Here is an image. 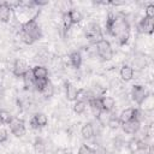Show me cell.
<instances>
[{
	"mask_svg": "<svg viewBox=\"0 0 154 154\" xmlns=\"http://www.w3.org/2000/svg\"><path fill=\"white\" fill-rule=\"evenodd\" d=\"M35 6H45L48 4V0H34Z\"/></svg>",
	"mask_w": 154,
	"mask_h": 154,
	"instance_id": "36",
	"label": "cell"
},
{
	"mask_svg": "<svg viewBox=\"0 0 154 154\" xmlns=\"http://www.w3.org/2000/svg\"><path fill=\"white\" fill-rule=\"evenodd\" d=\"M59 6H60V10H61V14L63 13H69L70 10H72L70 1H61V2H59Z\"/></svg>",
	"mask_w": 154,
	"mask_h": 154,
	"instance_id": "31",
	"label": "cell"
},
{
	"mask_svg": "<svg viewBox=\"0 0 154 154\" xmlns=\"http://www.w3.org/2000/svg\"><path fill=\"white\" fill-rule=\"evenodd\" d=\"M134 69L130 66V65H123L120 67V71H119V75H120V78L125 82H129L134 78Z\"/></svg>",
	"mask_w": 154,
	"mask_h": 154,
	"instance_id": "11",
	"label": "cell"
},
{
	"mask_svg": "<svg viewBox=\"0 0 154 154\" xmlns=\"http://www.w3.org/2000/svg\"><path fill=\"white\" fill-rule=\"evenodd\" d=\"M106 30L109 35L116 37L120 46L125 45L130 37V24L123 14L109 13L106 19Z\"/></svg>",
	"mask_w": 154,
	"mask_h": 154,
	"instance_id": "1",
	"label": "cell"
},
{
	"mask_svg": "<svg viewBox=\"0 0 154 154\" xmlns=\"http://www.w3.org/2000/svg\"><path fill=\"white\" fill-rule=\"evenodd\" d=\"M49 79L48 78H35V83H34V89L37 91H41L47 84H48Z\"/></svg>",
	"mask_w": 154,
	"mask_h": 154,
	"instance_id": "24",
	"label": "cell"
},
{
	"mask_svg": "<svg viewBox=\"0 0 154 154\" xmlns=\"http://www.w3.org/2000/svg\"><path fill=\"white\" fill-rule=\"evenodd\" d=\"M81 135L85 140H90L94 136V126L91 123H85L81 129Z\"/></svg>",
	"mask_w": 154,
	"mask_h": 154,
	"instance_id": "19",
	"label": "cell"
},
{
	"mask_svg": "<svg viewBox=\"0 0 154 154\" xmlns=\"http://www.w3.org/2000/svg\"><path fill=\"white\" fill-rule=\"evenodd\" d=\"M11 16H12V10L7 6L6 1L0 2V22H2V23L10 22Z\"/></svg>",
	"mask_w": 154,
	"mask_h": 154,
	"instance_id": "10",
	"label": "cell"
},
{
	"mask_svg": "<svg viewBox=\"0 0 154 154\" xmlns=\"http://www.w3.org/2000/svg\"><path fill=\"white\" fill-rule=\"evenodd\" d=\"M147 66V59H146V57L143 55V54H136V57H135V59L132 60V69L135 67V69H137V70H143L144 67Z\"/></svg>",
	"mask_w": 154,
	"mask_h": 154,
	"instance_id": "14",
	"label": "cell"
},
{
	"mask_svg": "<svg viewBox=\"0 0 154 154\" xmlns=\"http://www.w3.org/2000/svg\"><path fill=\"white\" fill-rule=\"evenodd\" d=\"M61 18H63V26L65 30H69L73 24H72V20L69 16V13H63L61 14Z\"/></svg>",
	"mask_w": 154,
	"mask_h": 154,
	"instance_id": "29",
	"label": "cell"
},
{
	"mask_svg": "<svg viewBox=\"0 0 154 154\" xmlns=\"http://www.w3.org/2000/svg\"><path fill=\"white\" fill-rule=\"evenodd\" d=\"M137 31L141 34H153L154 31V19L152 18H142L138 23H137Z\"/></svg>",
	"mask_w": 154,
	"mask_h": 154,
	"instance_id": "7",
	"label": "cell"
},
{
	"mask_svg": "<svg viewBox=\"0 0 154 154\" xmlns=\"http://www.w3.org/2000/svg\"><path fill=\"white\" fill-rule=\"evenodd\" d=\"M23 81H24V85L26 89H31L34 88V83H35V77L32 73V69H29L25 75L23 76Z\"/></svg>",
	"mask_w": 154,
	"mask_h": 154,
	"instance_id": "20",
	"label": "cell"
},
{
	"mask_svg": "<svg viewBox=\"0 0 154 154\" xmlns=\"http://www.w3.org/2000/svg\"><path fill=\"white\" fill-rule=\"evenodd\" d=\"M88 105L91 108L94 116H97L102 111V103H101V97H91L88 100Z\"/></svg>",
	"mask_w": 154,
	"mask_h": 154,
	"instance_id": "12",
	"label": "cell"
},
{
	"mask_svg": "<svg viewBox=\"0 0 154 154\" xmlns=\"http://www.w3.org/2000/svg\"><path fill=\"white\" fill-rule=\"evenodd\" d=\"M20 31L22 32H25L26 35H29L34 41L40 40L42 37V30L38 26V24L36 23V19L35 18H31L28 22H25L24 24H22Z\"/></svg>",
	"mask_w": 154,
	"mask_h": 154,
	"instance_id": "2",
	"label": "cell"
},
{
	"mask_svg": "<svg viewBox=\"0 0 154 154\" xmlns=\"http://www.w3.org/2000/svg\"><path fill=\"white\" fill-rule=\"evenodd\" d=\"M29 69L30 67L23 59H17L12 65V72L16 77H23Z\"/></svg>",
	"mask_w": 154,
	"mask_h": 154,
	"instance_id": "9",
	"label": "cell"
},
{
	"mask_svg": "<svg viewBox=\"0 0 154 154\" xmlns=\"http://www.w3.org/2000/svg\"><path fill=\"white\" fill-rule=\"evenodd\" d=\"M135 109H136V108H132V107L125 108V109L120 113V116H119V120H120V123L123 124V123H126V122L134 119V118H135Z\"/></svg>",
	"mask_w": 154,
	"mask_h": 154,
	"instance_id": "18",
	"label": "cell"
},
{
	"mask_svg": "<svg viewBox=\"0 0 154 154\" xmlns=\"http://www.w3.org/2000/svg\"><path fill=\"white\" fill-rule=\"evenodd\" d=\"M144 13H146V17L147 18H154V5L153 4H148L144 8Z\"/></svg>",
	"mask_w": 154,
	"mask_h": 154,
	"instance_id": "32",
	"label": "cell"
},
{
	"mask_svg": "<svg viewBox=\"0 0 154 154\" xmlns=\"http://www.w3.org/2000/svg\"><path fill=\"white\" fill-rule=\"evenodd\" d=\"M77 154H94V149H91L87 144H82L77 152Z\"/></svg>",
	"mask_w": 154,
	"mask_h": 154,
	"instance_id": "33",
	"label": "cell"
},
{
	"mask_svg": "<svg viewBox=\"0 0 154 154\" xmlns=\"http://www.w3.org/2000/svg\"><path fill=\"white\" fill-rule=\"evenodd\" d=\"M34 147H35V150L38 152V153H43V152L46 150V144H45V142H43L41 138H37V140L35 141Z\"/></svg>",
	"mask_w": 154,
	"mask_h": 154,
	"instance_id": "30",
	"label": "cell"
},
{
	"mask_svg": "<svg viewBox=\"0 0 154 154\" xmlns=\"http://www.w3.org/2000/svg\"><path fill=\"white\" fill-rule=\"evenodd\" d=\"M69 59H70V64H71L75 69L81 67V65H82V55H81V53H79L78 51L71 52L70 55H69Z\"/></svg>",
	"mask_w": 154,
	"mask_h": 154,
	"instance_id": "16",
	"label": "cell"
},
{
	"mask_svg": "<svg viewBox=\"0 0 154 154\" xmlns=\"http://www.w3.org/2000/svg\"><path fill=\"white\" fill-rule=\"evenodd\" d=\"M32 119L35 120V123L37 124L38 128H43V126H46L48 124V117L45 113H41V112L40 113H36L32 117Z\"/></svg>",
	"mask_w": 154,
	"mask_h": 154,
	"instance_id": "21",
	"label": "cell"
},
{
	"mask_svg": "<svg viewBox=\"0 0 154 154\" xmlns=\"http://www.w3.org/2000/svg\"><path fill=\"white\" fill-rule=\"evenodd\" d=\"M94 154H105L103 152H99V150H94Z\"/></svg>",
	"mask_w": 154,
	"mask_h": 154,
	"instance_id": "38",
	"label": "cell"
},
{
	"mask_svg": "<svg viewBox=\"0 0 154 154\" xmlns=\"http://www.w3.org/2000/svg\"><path fill=\"white\" fill-rule=\"evenodd\" d=\"M95 48L97 51V55H100L103 60H111L113 58V51L111 43L106 40L102 38L95 43Z\"/></svg>",
	"mask_w": 154,
	"mask_h": 154,
	"instance_id": "3",
	"label": "cell"
},
{
	"mask_svg": "<svg viewBox=\"0 0 154 154\" xmlns=\"http://www.w3.org/2000/svg\"><path fill=\"white\" fill-rule=\"evenodd\" d=\"M12 119L13 117L7 109H0V123L1 124H10Z\"/></svg>",
	"mask_w": 154,
	"mask_h": 154,
	"instance_id": "23",
	"label": "cell"
},
{
	"mask_svg": "<svg viewBox=\"0 0 154 154\" xmlns=\"http://www.w3.org/2000/svg\"><path fill=\"white\" fill-rule=\"evenodd\" d=\"M45 97H52L53 95H54V85L51 83V82H48V84L40 91Z\"/></svg>",
	"mask_w": 154,
	"mask_h": 154,
	"instance_id": "26",
	"label": "cell"
},
{
	"mask_svg": "<svg viewBox=\"0 0 154 154\" xmlns=\"http://www.w3.org/2000/svg\"><path fill=\"white\" fill-rule=\"evenodd\" d=\"M20 40H22L25 45H32V43L35 42L29 35H26L25 32H22V31H20Z\"/></svg>",
	"mask_w": 154,
	"mask_h": 154,
	"instance_id": "34",
	"label": "cell"
},
{
	"mask_svg": "<svg viewBox=\"0 0 154 154\" xmlns=\"http://www.w3.org/2000/svg\"><path fill=\"white\" fill-rule=\"evenodd\" d=\"M107 125H108V128H109V129H112V130H117V129L122 125V123H120L119 118L109 117V119H108V122H107Z\"/></svg>",
	"mask_w": 154,
	"mask_h": 154,
	"instance_id": "28",
	"label": "cell"
},
{
	"mask_svg": "<svg viewBox=\"0 0 154 154\" xmlns=\"http://www.w3.org/2000/svg\"><path fill=\"white\" fill-rule=\"evenodd\" d=\"M101 103H102V109L106 112H112L113 108L116 107V101L111 96H102L101 97Z\"/></svg>",
	"mask_w": 154,
	"mask_h": 154,
	"instance_id": "15",
	"label": "cell"
},
{
	"mask_svg": "<svg viewBox=\"0 0 154 154\" xmlns=\"http://www.w3.org/2000/svg\"><path fill=\"white\" fill-rule=\"evenodd\" d=\"M65 94L69 101H76L77 100V95H78V89L71 84V83H66L65 85Z\"/></svg>",
	"mask_w": 154,
	"mask_h": 154,
	"instance_id": "13",
	"label": "cell"
},
{
	"mask_svg": "<svg viewBox=\"0 0 154 154\" xmlns=\"http://www.w3.org/2000/svg\"><path fill=\"white\" fill-rule=\"evenodd\" d=\"M109 4L113 6H120V5H124L125 1H109Z\"/></svg>",
	"mask_w": 154,
	"mask_h": 154,
	"instance_id": "37",
	"label": "cell"
},
{
	"mask_svg": "<svg viewBox=\"0 0 154 154\" xmlns=\"http://www.w3.org/2000/svg\"><path fill=\"white\" fill-rule=\"evenodd\" d=\"M131 97L137 105H142L148 97V91L143 85L136 84L131 89Z\"/></svg>",
	"mask_w": 154,
	"mask_h": 154,
	"instance_id": "5",
	"label": "cell"
},
{
	"mask_svg": "<svg viewBox=\"0 0 154 154\" xmlns=\"http://www.w3.org/2000/svg\"><path fill=\"white\" fill-rule=\"evenodd\" d=\"M10 130L16 137H22L23 135H25V131H26L24 120L19 118H13L10 123Z\"/></svg>",
	"mask_w": 154,
	"mask_h": 154,
	"instance_id": "6",
	"label": "cell"
},
{
	"mask_svg": "<svg viewBox=\"0 0 154 154\" xmlns=\"http://www.w3.org/2000/svg\"><path fill=\"white\" fill-rule=\"evenodd\" d=\"M120 126H122V129H123V131L125 134H128V135H135L141 129V123L137 119L134 118V119H131V120H129L126 123H123Z\"/></svg>",
	"mask_w": 154,
	"mask_h": 154,
	"instance_id": "8",
	"label": "cell"
},
{
	"mask_svg": "<svg viewBox=\"0 0 154 154\" xmlns=\"http://www.w3.org/2000/svg\"><path fill=\"white\" fill-rule=\"evenodd\" d=\"M85 37L93 43L95 45L97 41L102 40V31H101V28L97 23H90L87 25L85 28Z\"/></svg>",
	"mask_w": 154,
	"mask_h": 154,
	"instance_id": "4",
	"label": "cell"
},
{
	"mask_svg": "<svg viewBox=\"0 0 154 154\" xmlns=\"http://www.w3.org/2000/svg\"><path fill=\"white\" fill-rule=\"evenodd\" d=\"M128 148H129V152L135 154L140 150V147H138V138L136 137H132L129 142H128Z\"/></svg>",
	"mask_w": 154,
	"mask_h": 154,
	"instance_id": "25",
	"label": "cell"
},
{
	"mask_svg": "<svg viewBox=\"0 0 154 154\" xmlns=\"http://www.w3.org/2000/svg\"><path fill=\"white\" fill-rule=\"evenodd\" d=\"M85 107H87V102H84V101H76L75 105H73V111L77 114H82L85 111Z\"/></svg>",
	"mask_w": 154,
	"mask_h": 154,
	"instance_id": "27",
	"label": "cell"
},
{
	"mask_svg": "<svg viewBox=\"0 0 154 154\" xmlns=\"http://www.w3.org/2000/svg\"><path fill=\"white\" fill-rule=\"evenodd\" d=\"M69 16H70V18H71V20H72V24H77V23L82 22V19H83L82 12H81L79 10H76V8L70 10Z\"/></svg>",
	"mask_w": 154,
	"mask_h": 154,
	"instance_id": "22",
	"label": "cell"
},
{
	"mask_svg": "<svg viewBox=\"0 0 154 154\" xmlns=\"http://www.w3.org/2000/svg\"><path fill=\"white\" fill-rule=\"evenodd\" d=\"M7 131L5 130V129H0V143H2V142H5L6 140H7Z\"/></svg>",
	"mask_w": 154,
	"mask_h": 154,
	"instance_id": "35",
	"label": "cell"
},
{
	"mask_svg": "<svg viewBox=\"0 0 154 154\" xmlns=\"http://www.w3.org/2000/svg\"><path fill=\"white\" fill-rule=\"evenodd\" d=\"M32 73L35 78H48V69L43 65H36L32 67Z\"/></svg>",
	"mask_w": 154,
	"mask_h": 154,
	"instance_id": "17",
	"label": "cell"
}]
</instances>
